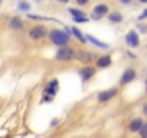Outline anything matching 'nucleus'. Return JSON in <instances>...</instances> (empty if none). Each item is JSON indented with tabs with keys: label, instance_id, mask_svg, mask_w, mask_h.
<instances>
[{
	"label": "nucleus",
	"instance_id": "8",
	"mask_svg": "<svg viewBox=\"0 0 147 138\" xmlns=\"http://www.w3.org/2000/svg\"><path fill=\"white\" fill-rule=\"evenodd\" d=\"M120 94V89L118 86H111L108 89H102L97 94V102L98 104H107L110 102L111 99H114L117 95Z\"/></svg>",
	"mask_w": 147,
	"mask_h": 138
},
{
	"label": "nucleus",
	"instance_id": "25",
	"mask_svg": "<svg viewBox=\"0 0 147 138\" xmlns=\"http://www.w3.org/2000/svg\"><path fill=\"white\" fill-rule=\"evenodd\" d=\"M146 19H147V9H144V10L138 15L137 20H138V22H143V20H146Z\"/></svg>",
	"mask_w": 147,
	"mask_h": 138
},
{
	"label": "nucleus",
	"instance_id": "17",
	"mask_svg": "<svg viewBox=\"0 0 147 138\" xmlns=\"http://www.w3.org/2000/svg\"><path fill=\"white\" fill-rule=\"evenodd\" d=\"M66 12L69 13V16L72 19H78V17H85L87 13L82 10V9H78V7H72V6H68Z\"/></svg>",
	"mask_w": 147,
	"mask_h": 138
},
{
	"label": "nucleus",
	"instance_id": "30",
	"mask_svg": "<svg viewBox=\"0 0 147 138\" xmlns=\"http://www.w3.org/2000/svg\"><path fill=\"white\" fill-rule=\"evenodd\" d=\"M2 5H3V2H2V0H0V6H2Z\"/></svg>",
	"mask_w": 147,
	"mask_h": 138
},
{
	"label": "nucleus",
	"instance_id": "6",
	"mask_svg": "<svg viewBox=\"0 0 147 138\" xmlns=\"http://www.w3.org/2000/svg\"><path fill=\"white\" fill-rule=\"evenodd\" d=\"M111 10H110V6L107 5V3H97V5H94L92 6V9H91V13H90V20H95V22H98V20H102L104 17H107V15L110 13Z\"/></svg>",
	"mask_w": 147,
	"mask_h": 138
},
{
	"label": "nucleus",
	"instance_id": "1",
	"mask_svg": "<svg viewBox=\"0 0 147 138\" xmlns=\"http://www.w3.org/2000/svg\"><path fill=\"white\" fill-rule=\"evenodd\" d=\"M48 40L56 46V48H62V46H68L72 40V35H71V27L69 26H63L62 29L59 27H52L49 29L48 33Z\"/></svg>",
	"mask_w": 147,
	"mask_h": 138
},
{
	"label": "nucleus",
	"instance_id": "11",
	"mask_svg": "<svg viewBox=\"0 0 147 138\" xmlns=\"http://www.w3.org/2000/svg\"><path fill=\"white\" fill-rule=\"evenodd\" d=\"M124 42L130 49H137V48H140V43H141L140 42V35L136 32V29H130L124 36Z\"/></svg>",
	"mask_w": 147,
	"mask_h": 138
},
{
	"label": "nucleus",
	"instance_id": "3",
	"mask_svg": "<svg viewBox=\"0 0 147 138\" xmlns=\"http://www.w3.org/2000/svg\"><path fill=\"white\" fill-rule=\"evenodd\" d=\"M52 59L56 63H71V62L75 60V49H74L71 45L56 48V52H55Z\"/></svg>",
	"mask_w": 147,
	"mask_h": 138
},
{
	"label": "nucleus",
	"instance_id": "27",
	"mask_svg": "<svg viewBox=\"0 0 147 138\" xmlns=\"http://www.w3.org/2000/svg\"><path fill=\"white\" fill-rule=\"evenodd\" d=\"M127 55H128V56H130V59H137V56H136V55H134V53H131V52H130V50H128V52H127Z\"/></svg>",
	"mask_w": 147,
	"mask_h": 138
},
{
	"label": "nucleus",
	"instance_id": "31",
	"mask_svg": "<svg viewBox=\"0 0 147 138\" xmlns=\"http://www.w3.org/2000/svg\"><path fill=\"white\" fill-rule=\"evenodd\" d=\"M146 49H147V43H146Z\"/></svg>",
	"mask_w": 147,
	"mask_h": 138
},
{
	"label": "nucleus",
	"instance_id": "2",
	"mask_svg": "<svg viewBox=\"0 0 147 138\" xmlns=\"http://www.w3.org/2000/svg\"><path fill=\"white\" fill-rule=\"evenodd\" d=\"M59 92V79L51 78L42 88V98L39 104H52Z\"/></svg>",
	"mask_w": 147,
	"mask_h": 138
},
{
	"label": "nucleus",
	"instance_id": "24",
	"mask_svg": "<svg viewBox=\"0 0 147 138\" xmlns=\"http://www.w3.org/2000/svg\"><path fill=\"white\" fill-rule=\"evenodd\" d=\"M59 122H61L59 118H52L51 122H49V127H51V128H56V127L59 125Z\"/></svg>",
	"mask_w": 147,
	"mask_h": 138
},
{
	"label": "nucleus",
	"instance_id": "28",
	"mask_svg": "<svg viewBox=\"0 0 147 138\" xmlns=\"http://www.w3.org/2000/svg\"><path fill=\"white\" fill-rule=\"evenodd\" d=\"M121 5H125V6H127V5H131V2H128V0H123Z\"/></svg>",
	"mask_w": 147,
	"mask_h": 138
},
{
	"label": "nucleus",
	"instance_id": "10",
	"mask_svg": "<svg viewBox=\"0 0 147 138\" xmlns=\"http://www.w3.org/2000/svg\"><path fill=\"white\" fill-rule=\"evenodd\" d=\"M7 27L13 32H22L25 27H26V20L19 16V15H15V16H10L9 20H7Z\"/></svg>",
	"mask_w": 147,
	"mask_h": 138
},
{
	"label": "nucleus",
	"instance_id": "7",
	"mask_svg": "<svg viewBox=\"0 0 147 138\" xmlns=\"http://www.w3.org/2000/svg\"><path fill=\"white\" fill-rule=\"evenodd\" d=\"M97 68L94 65H87V66H80L78 68V76L82 85H87L90 81L94 79V76L97 75Z\"/></svg>",
	"mask_w": 147,
	"mask_h": 138
},
{
	"label": "nucleus",
	"instance_id": "18",
	"mask_svg": "<svg viewBox=\"0 0 147 138\" xmlns=\"http://www.w3.org/2000/svg\"><path fill=\"white\" fill-rule=\"evenodd\" d=\"M26 19H29V20H33V22H49V20H52V22H55V19H52V17H48V16H40V15H32V13H28L26 15Z\"/></svg>",
	"mask_w": 147,
	"mask_h": 138
},
{
	"label": "nucleus",
	"instance_id": "14",
	"mask_svg": "<svg viewBox=\"0 0 147 138\" xmlns=\"http://www.w3.org/2000/svg\"><path fill=\"white\" fill-rule=\"evenodd\" d=\"M143 124H144L143 118H141V117H136V118H133V119L127 124V131H128L130 134H138L140 129H141V127H143Z\"/></svg>",
	"mask_w": 147,
	"mask_h": 138
},
{
	"label": "nucleus",
	"instance_id": "9",
	"mask_svg": "<svg viewBox=\"0 0 147 138\" xmlns=\"http://www.w3.org/2000/svg\"><path fill=\"white\" fill-rule=\"evenodd\" d=\"M136 78H137V71H136V68H133V66H127L124 71H123L120 79H118V85H120V86L130 85L131 82L136 81Z\"/></svg>",
	"mask_w": 147,
	"mask_h": 138
},
{
	"label": "nucleus",
	"instance_id": "13",
	"mask_svg": "<svg viewBox=\"0 0 147 138\" xmlns=\"http://www.w3.org/2000/svg\"><path fill=\"white\" fill-rule=\"evenodd\" d=\"M85 38H87V43H91V46H94L95 49H100V50H110L111 49V45L110 43L102 42V40L97 39L95 36H92L90 33H85Z\"/></svg>",
	"mask_w": 147,
	"mask_h": 138
},
{
	"label": "nucleus",
	"instance_id": "15",
	"mask_svg": "<svg viewBox=\"0 0 147 138\" xmlns=\"http://www.w3.org/2000/svg\"><path fill=\"white\" fill-rule=\"evenodd\" d=\"M107 20L111 23V25H120L123 23L124 20V15L120 12V10H113L107 15Z\"/></svg>",
	"mask_w": 147,
	"mask_h": 138
},
{
	"label": "nucleus",
	"instance_id": "23",
	"mask_svg": "<svg viewBox=\"0 0 147 138\" xmlns=\"http://www.w3.org/2000/svg\"><path fill=\"white\" fill-rule=\"evenodd\" d=\"M75 3H77V7H78V9L85 7V6H88V5H90L88 0H75Z\"/></svg>",
	"mask_w": 147,
	"mask_h": 138
},
{
	"label": "nucleus",
	"instance_id": "21",
	"mask_svg": "<svg viewBox=\"0 0 147 138\" xmlns=\"http://www.w3.org/2000/svg\"><path fill=\"white\" fill-rule=\"evenodd\" d=\"M138 135H140V138H147V121H144V124H143Z\"/></svg>",
	"mask_w": 147,
	"mask_h": 138
},
{
	"label": "nucleus",
	"instance_id": "20",
	"mask_svg": "<svg viewBox=\"0 0 147 138\" xmlns=\"http://www.w3.org/2000/svg\"><path fill=\"white\" fill-rule=\"evenodd\" d=\"M136 32L138 35H147V23H137L136 25Z\"/></svg>",
	"mask_w": 147,
	"mask_h": 138
},
{
	"label": "nucleus",
	"instance_id": "12",
	"mask_svg": "<svg viewBox=\"0 0 147 138\" xmlns=\"http://www.w3.org/2000/svg\"><path fill=\"white\" fill-rule=\"evenodd\" d=\"M113 65V56L110 53H101L97 56L94 66L97 68V71H101V69H107Z\"/></svg>",
	"mask_w": 147,
	"mask_h": 138
},
{
	"label": "nucleus",
	"instance_id": "5",
	"mask_svg": "<svg viewBox=\"0 0 147 138\" xmlns=\"http://www.w3.org/2000/svg\"><path fill=\"white\" fill-rule=\"evenodd\" d=\"M97 53L94 50H88V49H78L75 50V60L80 62L82 66H87V65H92L97 59Z\"/></svg>",
	"mask_w": 147,
	"mask_h": 138
},
{
	"label": "nucleus",
	"instance_id": "4",
	"mask_svg": "<svg viewBox=\"0 0 147 138\" xmlns=\"http://www.w3.org/2000/svg\"><path fill=\"white\" fill-rule=\"evenodd\" d=\"M48 33H49V29L46 25H42V23H36V25H32L29 29H28V38L29 40L32 42H42L45 39H48Z\"/></svg>",
	"mask_w": 147,
	"mask_h": 138
},
{
	"label": "nucleus",
	"instance_id": "19",
	"mask_svg": "<svg viewBox=\"0 0 147 138\" xmlns=\"http://www.w3.org/2000/svg\"><path fill=\"white\" fill-rule=\"evenodd\" d=\"M18 10L19 12H22V13H29L30 10H32V3H29V2H26V0H20V2L18 3Z\"/></svg>",
	"mask_w": 147,
	"mask_h": 138
},
{
	"label": "nucleus",
	"instance_id": "29",
	"mask_svg": "<svg viewBox=\"0 0 147 138\" xmlns=\"http://www.w3.org/2000/svg\"><path fill=\"white\" fill-rule=\"evenodd\" d=\"M144 85H146V94H147V78L144 79Z\"/></svg>",
	"mask_w": 147,
	"mask_h": 138
},
{
	"label": "nucleus",
	"instance_id": "22",
	"mask_svg": "<svg viewBox=\"0 0 147 138\" xmlns=\"http://www.w3.org/2000/svg\"><path fill=\"white\" fill-rule=\"evenodd\" d=\"M72 22H74V23H80V25H82V23H88V22H90V17H88V16H85V17L72 19Z\"/></svg>",
	"mask_w": 147,
	"mask_h": 138
},
{
	"label": "nucleus",
	"instance_id": "26",
	"mask_svg": "<svg viewBox=\"0 0 147 138\" xmlns=\"http://www.w3.org/2000/svg\"><path fill=\"white\" fill-rule=\"evenodd\" d=\"M141 112H143V115H146V117H147V102H144V104H143V107H141Z\"/></svg>",
	"mask_w": 147,
	"mask_h": 138
},
{
	"label": "nucleus",
	"instance_id": "16",
	"mask_svg": "<svg viewBox=\"0 0 147 138\" xmlns=\"http://www.w3.org/2000/svg\"><path fill=\"white\" fill-rule=\"evenodd\" d=\"M71 35H72V38H75L81 45H87V38H85V33L80 29V27H77V26H72L71 27Z\"/></svg>",
	"mask_w": 147,
	"mask_h": 138
}]
</instances>
